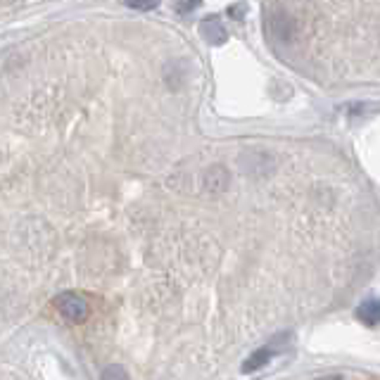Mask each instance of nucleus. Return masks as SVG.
Returning <instances> with one entry per match:
<instances>
[{"label":"nucleus","instance_id":"nucleus-1","mask_svg":"<svg viewBox=\"0 0 380 380\" xmlns=\"http://www.w3.org/2000/svg\"><path fill=\"white\" fill-rule=\"evenodd\" d=\"M55 309L60 311L62 319L72 321V323H81L89 316V302L84 300L77 292H62V295L55 297Z\"/></svg>","mask_w":380,"mask_h":380},{"label":"nucleus","instance_id":"nucleus-2","mask_svg":"<svg viewBox=\"0 0 380 380\" xmlns=\"http://www.w3.org/2000/svg\"><path fill=\"white\" fill-rule=\"evenodd\" d=\"M269 31L271 36L280 43H292L297 36V22L292 20V17L288 15V12L278 10L273 12V15L269 17Z\"/></svg>","mask_w":380,"mask_h":380},{"label":"nucleus","instance_id":"nucleus-3","mask_svg":"<svg viewBox=\"0 0 380 380\" xmlns=\"http://www.w3.org/2000/svg\"><path fill=\"white\" fill-rule=\"evenodd\" d=\"M230 183V173L223 164H211L202 171V190L209 195H219L228 188Z\"/></svg>","mask_w":380,"mask_h":380},{"label":"nucleus","instance_id":"nucleus-4","mask_svg":"<svg viewBox=\"0 0 380 380\" xmlns=\"http://www.w3.org/2000/svg\"><path fill=\"white\" fill-rule=\"evenodd\" d=\"M200 36L209 43V46H223V43L228 41V31L216 15H211L207 20L200 22Z\"/></svg>","mask_w":380,"mask_h":380},{"label":"nucleus","instance_id":"nucleus-5","mask_svg":"<svg viewBox=\"0 0 380 380\" xmlns=\"http://www.w3.org/2000/svg\"><path fill=\"white\" fill-rule=\"evenodd\" d=\"M276 352H278L276 342H269V345L259 347V350L252 352L250 357H247L245 364H242V373H254V371L264 369V366L273 359V354H276Z\"/></svg>","mask_w":380,"mask_h":380},{"label":"nucleus","instance_id":"nucleus-6","mask_svg":"<svg viewBox=\"0 0 380 380\" xmlns=\"http://www.w3.org/2000/svg\"><path fill=\"white\" fill-rule=\"evenodd\" d=\"M357 319L364 323V326H378L380 323V297H371V300H364L357 307Z\"/></svg>","mask_w":380,"mask_h":380},{"label":"nucleus","instance_id":"nucleus-7","mask_svg":"<svg viewBox=\"0 0 380 380\" xmlns=\"http://www.w3.org/2000/svg\"><path fill=\"white\" fill-rule=\"evenodd\" d=\"M100 380H129V373L119 364H110L107 369L103 371V378Z\"/></svg>","mask_w":380,"mask_h":380},{"label":"nucleus","instance_id":"nucleus-8","mask_svg":"<svg viewBox=\"0 0 380 380\" xmlns=\"http://www.w3.org/2000/svg\"><path fill=\"white\" fill-rule=\"evenodd\" d=\"M124 3L129 5L131 10L136 12H150L159 5V0H124Z\"/></svg>","mask_w":380,"mask_h":380},{"label":"nucleus","instance_id":"nucleus-9","mask_svg":"<svg viewBox=\"0 0 380 380\" xmlns=\"http://www.w3.org/2000/svg\"><path fill=\"white\" fill-rule=\"evenodd\" d=\"M202 5V0H173V8L181 15H188V12H195Z\"/></svg>","mask_w":380,"mask_h":380},{"label":"nucleus","instance_id":"nucleus-10","mask_svg":"<svg viewBox=\"0 0 380 380\" xmlns=\"http://www.w3.org/2000/svg\"><path fill=\"white\" fill-rule=\"evenodd\" d=\"M316 380H347L345 376H323V378H316Z\"/></svg>","mask_w":380,"mask_h":380}]
</instances>
